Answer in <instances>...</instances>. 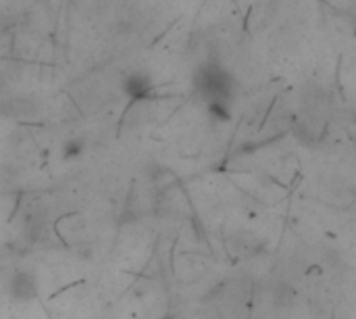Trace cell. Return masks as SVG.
<instances>
[{"label":"cell","instance_id":"6da1fadb","mask_svg":"<svg viewBox=\"0 0 356 319\" xmlns=\"http://www.w3.org/2000/svg\"><path fill=\"white\" fill-rule=\"evenodd\" d=\"M194 88L207 100V107L209 104H229L232 107L234 77L219 63L209 61V63L200 65V69L194 75Z\"/></svg>","mask_w":356,"mask_h":319},{"label":"cell","instance_id":"7a4b0ae2","mask_svg":"<svg viewBox=\"0 0 356 319\" xmlns=\"http://www.w3.org/2000/svg\"><path fill=\"white\" fill-rule=\"evenodd\" d=\"M42 113V107L31 96H6L0 98V117L6 121H33Z\"/></svg>","mask_w":356,"mask_h":319},{"label":"cell","instance_id":"3957f363","mask_svg":"<svg viewBox=\"0 0 356 319\" xmlns=\"http://www.w3.org/2000/svg\"><path fill=\"white\" fill-rule=\"evenodd\" d=\"M121 92L131 100V102H144L152 96L154 92V81L146 71H131L123 77L121 81Z\"/></svg>","mask_w":356,"mask_h":319},{"label":"cell","instance_id":"277c9868","mask_svg":"<svg viewBox=\"0 0 356 319\" xmlns=\"http://www.w3.org/2000/svg\"><path fill=\"white\" fill-rule=\"evenodd\" d=\"M8 293L15 301H31L38 295V284L35 278L29 272H17L10 278Z\"/></svg>","mask_w":356,"mask_h":319},{"label":"cell","instance_id":"5b68a950","mask_svg":"<svg viewBox=\"0 0 356 319\" xmlns=\"http://www.w3.org/2000/svg\"><path fill=\"white\" fill-rule=\"evenodd\" d=\"M83 150H86L83 138H69V140L63 144V159H65V161H73V159L81 157Z\"/></svg>","mask_w":356,"mask_h":319}]
</instances>
